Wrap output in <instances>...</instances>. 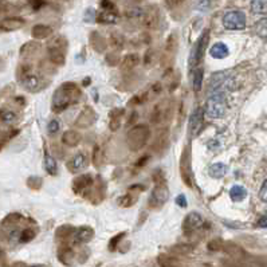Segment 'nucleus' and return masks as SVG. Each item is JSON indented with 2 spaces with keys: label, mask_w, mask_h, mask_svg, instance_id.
<instances>
[{
  "label": "nucleus",
  "mask_w": 267,
  "mask_h": 267,
  "mask_svg": "<svg viewBox=\"0 0 267 267\" xmlns=\"http://www.w3.org/2000/svg\"><path fill=\"white\" fill-rule=\"evenodd\" d=\"M203 115H204V109H201L199 106L192 110L191 117H190V125H188L191 137H196L201 132V129H203Z\"/></svg>",
  "instance_id": "11"
},
{
  "label": "nucleus",
  "mask_w": 267,
  "mask_h": 267,
  "mask_svg": "<svg viewBox=\"0 0 267 267\" xmlns=\"http://www.w3.org/2000/svg\"><path fill=\"white\" fill-rule=\"evenodd\" d=\"M139 63L140 57L137 54H128V55L122 58V61H121V70H122V72H130V70L134 69Z\"/></svg>",
  "instance_id": "24"
},
{
  "label": "nucleus",
  "mask_w": 267,
  "mask_h": 267,
  "mask_svg": "<svg viewBox=\"0 0 267 267\" xmlns=\"http://www.w3.org/2000/svg\"><path fill=\"white\" fill-rule=\"evenodd\" d=\"M81 98V91L74 82H65L58 87L53 96V110L55 113H61L73 104L78 102Z\"/></svg>",
  "instance_id": "1"
},
{
  "label": "nucleus",
  "mask_w": 267,
  "mask_h": 267,
  "mask_svg": "<svg viewBox=\"0 0 267 267\" xmlns=\"http://www.w3.org/2000/svg\"><path fill=\"white\" fill-rule=\"evenodd\" d=\"M76 227H73V226L70 225H63L57 229L55 235H57L58 239H67L70 238V236H74V235H76Z\"/></svg>",
  "instance_id": "31"
},
{
  "label": "nucleus",
  "mask_w": 267,
  "mask_h": 267,
  "mask_svg": "<svg viewBox=\"0 0 267 267\" xmlns=\"http://www.w3.org/2000/svg\"><path fill=\"white\" fill-rule=\"evenodd\" d=\"M168 112H169V106H167V102L164 101L160 105L154 106L152 112V122L153 124H160L161 121L167 118Z\"/></svg>",
  "instance_id": "18"
},
{
  "label": "nucleus",
  "mask_w": 267,
  "mask_h": 267,
  "mask_svg": "<svg viewBox=\"0 0 267 267\" xmlns=\"http://www.w3.org/2000/svg\"><path fill=\"white\" fill-rule=\"evenodd\" d=\"M227 110L225 94H211L204 104V114L210 118H222Z\"/></svg>",
  "instance_id": "3"
},
{
  "label": "nucleus",
  "mask_w": 267,
  "mask_h": 267,
  "mask_svg": "<svg viewBox=\"0 0 267 267\" xmlns=\"http://www.w3.org/2000/svg\"><path fill=\"white\" fill-rule=\"evenodd\" d=\"M251 11L254 14H267V1L266 0H255L250 3Z\"/></svg>",
  "instance_id": "34"
},
{
  "label": "nucleus",
  "mask_w": 267,
  "mask_h": 267,
  "mask_svg": "<svg viewBox=\"0 0 267 267\" xmlns=\"http://www.w3.org/2000/svg\"><path fill=\"white\" fill-rule=\"evenodd\" d=\"M82 141V136L74 129H70V130H66L62 136V144H65L66 147H70V148H74V147H78L79 143Z\"/></svg>",
  "instance_id": "16"
},
{
  "label": "nucleus",
  "mask_w": 267,
  "mask_h": 267,
  "mask_svg": "<svg viewBox=\"0 0 267 267\" xmlns=\"http://www.w3.org/2000/svg\"><path fill=\"white\" fill-rule=\"evenodd\" d=\"M258 226L262 227V229H267V215L262 216L261 219L258 220Z\"/></svg>",
  "instance_id": "51"
},
{
  "label": "nucleus",
  "mask_w": 267,
  "mask_h": 267,
  "mask_svg": "<svg viewBox=\"0 0 267 267\" xmlns=\"http://www.w3.org/2000/svg\"><path fill=\"white\" fill-rule=\"evenodd\" d=\"M58 255H59V261H61V262L69 265V261H67V259H72V258L74 257V250H73L69 244H62L61 248H59Z\"/></svg>",
  "instance_id": "32"
},
{
  "label": "nucleus",
  "mask_w": 267,
  "mask_h": 267,
  "mask_svg": "<svg viewBox=\"0 0 267 267\" xmlns=\"http://www.w3.org/2000/svg\"><path fill=\"white\" fill-rule=\"evenodd\" d=\"M38 50H39L38 43L27 42L26 44L22 46V48H20V55L23 58L33 57V55H35V54L38 53Z\"/></svg>",
  "instance_id": "29"
},
{
  "label": "nucleus",
  "mask_w": 267,
  "mask_h": 267,
  "mask_svg": "<svg viewBox=\"0 0 267 267\" xmlns=\"http://www.w3.org/2000/svg\"><path fill=\"white\" fill-rule=\"evenodd\" d=\"M44 169L47 171L48 175H53V176H55L58 173L57 161H55V158L47 152H44Z\"/></svg>",
  "instance_id": "28"
},
{
  "label": "nucleus",
  "mask_w": 267,
  "mask_h": 267,
  "mask_svg": "<svg viewBox=\"0 0 267 267\" xmlns=\"http://www.w3.org/2000/svg\"><path fill=\"white\" fill-rule=\"evenodd\" d=\"M26 24V20L23 18H18V16H10V18H4L0 23L1 31H15L19 30Z\"/></svg>",
  "instance_id": "14"
},
{
  "label": "nucleus",
  "mask_w": 267,
  "mask_h": 267,
  "mask_svg": "<svg viewBox=\"0 0 267 267\" xmlns=\"http://www.w3.org/2000/svg\"><path fill=\"white\" fill-rule=\"evenodd\" d=\"M259 197L263 203H267V180L262 184L261 187V191H259Z\"/></svg>",
  "instance_id": "47"
},
{
  "label": "nucleus",
  "mask_w": 267,
  "mask_h": 267,
  "mask_svg": "<svg viewBox=\"0 0 267 267\" xmlns=\"http://www.w3.org/2000/svg\"><path fill=\"white\" fill-rule=\"evenodd\" d=\"M97 119V114L94 110L91 109L90 106H86L85 109L82 110V113L79 114L78 119L76 121V126L79 128H87L93 125V122Z\"/></svg>",
  "instance_id": "13"
},
{
  "label": "nucleus",
  "mask_w": 267,
  "mask_h": 267,
  "mask_svg": "<svg viewBox=\"0 0 267 267\" xmlns=\"http://www.w3.org/2000/svg\"><path fill=\"white\" fill-rule=\"evenodd\" d=\"M124 109H113L109 114V128L112 132H115L121 126V121L124 117Z\"/></svg>",
  "instance_id": "21"
},
{
  "label": "nucleus",
  "mask_w": 267,
  "mask_h": 267,
  "mask_svg": "<svg viewBox=\"0 0 267 267\" xmlns=\"http://www.w3.org/2000/svg\"><path fill=\"white\" fill-rule=\"evenodd\" d=\"M151 137V129L147 125H134L126 133V144L130 151L143 149Z\"/></svg>",
  "instance_id": "2"
},
{
  "label": "nucleus",
  "mask_w": 267,
  "mask_h": 267,
  "mask_svg": "<svg viewBox=\"0 0 267 267\" xmlns=\"http://www.w3.org/2000/svg\"><path fill=\"white\" fill-rule=\"evenodd\" d=\"M124 232H121V234L115 235V236H113V238L110 239L109 242V250L110 251H113V250H115V247H117V244L119 243V240L124 238Z\"/></svg>",
  "instance_id": "44"
},
{
  "label": "nucleus",
  "mask_w": 267,
  "mask_h": 267,
  "mask_svg": "<svg viewBox=\"0 0 267 267\" xmlns=\"http://www.w3.org/2000/svg\"><path fill=\"white\" fill-rule=\"evenodd\" d=\"M33 5H34V10L38 11L39 7H43V5H44V3H43V1H33Z\"/></svg>",
  "instance_id": "53"
},
{
  "label": "nucleus",
  "mask_w": 267,
  "mask_h": 267,
  "mask_svg": "<svg viewBox=\"0 0 267 267\" xmlns=\"http://www.w3.org/2000/svg\"><path fill=\"white\" fill-rule=\"evenodd\" d=\"M20 83L23 86L24 89L27 91H37L40 87V81H39V78L37 76H34V74H29V76H26L24 78L20 79Z\"/></svg>",
  "instance_id": "22"
},
{
  "label": "nucleus",
  "mask_w": 267,
  "mask_h": 267,
  "mask_svg": "<svg viewBox=\"0 0 267 267\" xmlns=\"http://www.w3.org/2000/svg\"><path fill=\"white\" fill-rule=\"evenodd\" d=\"M180 175L183 180L188 187H193V176H192V167H191V151L190 148H184V152L182 153L180 157Z\"/></svg>",
  "instance_id": "9"
},
{
  "label": "nucleus",
  "mask_w": 267,
  "mask_h": 267,
  "mask_svg": "<svg viewBox=\"0 0 267 267\" xmlns=\"http://www.w3.org/2000/svg\"><path fill=\"white\" fill-rule=\"evenodd\" d=\"M254 31L262 39H267V18L258 20L254 26Z\"/></svg>",
  "instance_id": "33"
},
{
  "label": "nucleus",
  "mask_w": 267,
  "mask_h": 267,
  "mask_svg": "<svg viewBox=\"0 0 267 267\" xmlns=\"http://www.w3.org/2000/svg\"><path fill=\"white\" fill-rule=\"evenodd\" d=\"M158 14L156 10H149L147 11V12H144V16H143V26L145 27V29L148 30H153L157 27L158 24Z\"/></svg>",
  "instance_id": "19"
},
{
  "label": "nucleus",
  "mask_w": 267,
  "mask_h": 267,
  "mask_svg": "<svg viewBox=\"0 0 267 267\" xmlns=\"http://www.w3.org/2000/svg\"><path fill=\"white\" fill-rule=\"evenodd\" d=\"M229 197L235 203H240L247 197V191L242 186H234L229 190Z\"/></svg>",
  "instance_id": "26"
},
{
  "label": "nucleus",
  "mask_w": 267,
  "mask_h": 267,
  "mask_svg": "<svg viewBox=\"0 0 267 267\" xmlns=\"http://www.w3.org/2000/svg\"><path fill=\"white\" fill-rule=\"evenodd\" d=\"M148 93H143V94H137V96H134L132 100L129 101V105H141V104H144L145 101L148 100L149 96H147Z\"/></svg>",
  "instance_id": "41"
},
{
  "label": "nucleus",
  "mask_w": 267,
  "mask_h": 267,
  "mask_svg": "<svg viewBox=\"0 0 267 267\" xmlns=\"http://www.w3.org/2000/svg\"><path fill=\"white\" fill-rule=\"evenodd\" d=\"M204 225V219L199 212H190L187 215L184 223H183V231L186 234H192L199 229H201Z\"/></svg>",
  "instance_id": "10"
},
{
  "label": "nucleus",
  "mask_w": 267,
  "mask_h": 267,
  "mask_svg": "<svg viewBox=\"0 0 267 267\" xmlns=\"http://www.w3.org/2000/svg\"><path fill=\"white\" fill-rule=\"evenodd\" d=\"M229 172V165H226L223 162H215L212 164L210 168H208V173H210L211 177L214 179H222L225 177Z\"/></svg>",
  "instance_id": "23"
},
{
  "label": "nucleus",
  "mask_w": 267,
  "mask_h": 267,
  "mask_svg": "<svg viewBox=\"0 0 267 267\" xmlns=\"http://www.w3.org/2000/svg\"><path fill=\"white\" fill-rule=\"evenodd\" d=\"M203 76H204V72L203 69H195L193 74H192V87L195 91H200L203 87Z\"/></svg>",
  "instance_id": "30"
},
{
  "label": "nucleus",
  "mask_w": 267,
  "mask_h": 267,
  "mask_svg": "<svg viewBox=\"0 0 267 267\" xmlns=\"http://www.w3.org/2000/svg\"><path fill=\"white\" fill-rule=\"evenodd\" d=\"M112 40H113V44H114V46L118 44V48L124 47V38H122L121 35H113V37H112Z\"/></svg>",
  "instance_id": "48"
},
{
  "label": "nucleus",
  "mask_w": 267,
  "mask_h": 267,
  "mask_svg": "<svg viewBox=\"0 0 267 267\" xmlns=\"http://www.w3.org/2000/svg\"><path fill=\"white\" fill-rule=\"evenodd\" d=\"M247 18L242 11H229L223 16V26L227 30H243L246 29Z\"/></svg>",
  "instance_id": "8"
},
{
  "label": "nucleus",
  "mask_w": 267,
  "mask_h": 267,
  "mask_svg": "<svg viewBox=\"0 0 267 267\" xmlns=\"http://www.w3.org/2000/svg\"><path fill=\"white\" fill-rule=\"evenodd\" d=\"M97 20L104 24H115L118 22V15L115 14L114 11H102L97 16Z\"/></svg>",
  "instance_id": "27"
},
{
  "label": "nucleus",
  "mask_w": 267,
  "mask_h": 267,
  "mask_svg": "<svg viewBox=\"0 0 267 267\" xmlns=\"http://www.w3.org/2000/svg\"><path fill=\"white\" fill-rule=\"evenodd\" d=\"M22 219H23V216H22V215L14 212V214H10V215H7V216H5L4 220H3V226L16 225V223H19Z\"/></svg>",
  "instance_id": "37"
},
{
  "label": "nucleus",
  "mask_w": 267,
  "mask_h": 267,
  "mask_svg": "<svg viewBox=\"0 0 267 267\" xmlns=\"http://www.w3.org/2000/svg\"><path fill=\"white\" fill-rule=\"evenodd\" d=\"M35 234H37V232L31 229H23V231H20L19 242L20 243H29V242H31V240L35 238Z\"/></svg>",
  "instance_id": "36"
},
{
  "label": "nucleus",
  "mask_w": 267,
  "mask_h": 267,
  "mask_svg": "<svg viewBox=\"0 0 267 267\" xmlns=\"http://www.w3.org/2000/svg\"><path fill=\"white\" fill-rule=\"evenodd\" d=\"M168 199H169V188L167 187V184L156 186L149 195V208H160L167 203Z\"/></svg>",
  "instance_id": "7"
},
{
  "label": "nucleus",
  "mask_w": 267,
  "mask_h": 267,
  "mask_svg": "<svg viewBox=\"0 0 267 267\" xmlns=\"http://www.w3.org/2000/svg\"><path fill=\"white\" fill-rule=\"evenodd\" d=\"M53 34V29L46 24H37L33 27V37L35 39H46Z\"/></svg>",
  "instance_id": "25"
},
{
  "label": "nucleus",
  "mask_w": 267,
  "mask_h": 267,
  "mask_svg": "<svg viewBox=\"0 0 267 267\" xmlns=\"http://www.w3.org/2000/svg\"><path fill=\"white\" fill-rule=\"evenodd\" d=\"M119 205L121 207H130V205L133 204V197L130 196V193H126V195H124L121 199H119Z\"/></svg>",
  "instance_id": "45"
},
{
  "label": "nucleus",
  "mask_w": 267,
  "mask_h": 267,
  "mask_svg": "<svg viewBox=\"0 0 267 267\" xmlns=\"http://www.w3.org/2000/svg\"><path fill=\"white\" fill-rule=\"evenodd\" d=\"M153 182L156 183V186H160V184H165V176L162 173L161 169H156L154 173H153Z\"/></svg>",
  "instance_id": "42"
},
{
  "label": "nucleus",
  "mask_w": 267,
  "mask_h": 267,
  "mask_svg": "<svg viewBox=\"0 0 267 267\" xmlns=\"http://www.w3.org/2000/svg\"><path fill=\"white\" fill-rule=\"evenodd\" d=\"M223 246H225V243L220 239H214L208 243V250L210 251H219V250H223Z\"/></svg>",
  "instance_id": "43"
},
{
  "label": "nucleus",
  "mask_w": 267,
  "mask_h": 267,
  "mask_svg": "<svg viewBox=\"0 0 267 267\" xmlns=\"http://www.w3.org/2000/svg\"><path fill=\"white\" fill-rule=\"evenodd\" d=\"M31 267H46V266H42V265H35V266H31Z\"/></svg>",
  "instance_id": "54"
},
{
  "label": "nucleus",
  "mask_w": 267,
  "mask_h": 267,
  "mask_svg": "<svg viewBox=\"0 0 267 267\" xmlns=\"http://www.w3.org/2000/svg\"><path fill=\"white\" fill-rule=\"evenodd\" d=\"M234 86V79L232 76H229L227 73H215L214 76H211L210 87L208 91L211 94H227Z\"/></svg>",
  "instance_id": "5"
},
{
  "label": "nucleus",
  "mask_w": 267,
  "mask_h": 267,
  "mask_svg": "<svg viewBox=\"0 0 267 267\" xmlns=\"http://www.w3.org/2000/svg\"><path fill=\"white\" fill-rule=\"evenodd\" d=\"M16 121V114L11 110H3L1 112V122L4 125H12Z\"/></svg>",
  "instance_id": "35"
},
{
  "label": "nucleus",
  "mask_w": 267,
  "mask_h": 267,
  "mask_svg": "<svg viewBox=\"0 0 267 267\" xmlns=\"http://www.w3.org/2000/svg\"><path fill=\"white\" fill-rule=\"evenodd\" d=\"M66 51H67V43L66 39L58 35L53 40H50L47 44V53L50 57V61L55 65H65L66 61Z\"/></svg>",
  "instance_id": "4"
},
{
  "label": "nucleus",
  "mask_w": 267,
  "mask_h": 267,
  "mask_svg": "<svg viewBox=\"0 0 267 267\" xmlns=\"http://www.w3.org/2000/svg\"><path fill=\"white\" fill-rule=\"evenodd\" d=\"M59 129H61V124H59V121H58L57 118H53L50 122H48L47 125L48 134L54 136V134H57L58 132H59Z\"/></svg>",
  "instance_id": "40"
},
{
  "label": "nucleus",
  "mask_w": 267,
  "mask_h": 267,
  "mask_svg": "<svg viewBox=\"0 0 267 267\" xmlns=\"http://www.w3.org/2000/svg\"><path fill=\"white\" fill-rule=\"evenodd\" d=\"M42 184H43V180L38 176L29 177V180H27V187L31 188V190H35V191L39 190V188L42 187Z\"/></svg>",
  "instance_id": "39"
},
{
  "label": "nucleus",
  "mask_w": 267,
  "mask_h": 267,
  "mask_svg": "<svg viewBox=\"0 0 267 267\" xmlns=\"http://www.w3.org/2000/svg\"><path fill=\"white\" fill-rule=\"evenodd\" d=\"M93 182L94 180L90 175H82V176L76 177L73 183V191L76 192V195H81L83 192H89Z\"/></svg>",
  "instance_id": "12"
},
{
  "label": "nucleus",
  "mask_w": 267,
  "mask_h": 267,
  "mask_svg": "<svg viewBox=\"0 0 267 267\" xmlns=\"http://www.w3.org/2000/svg\"><path fill=\"white\" fill-rule=\"evenodd\" d=\"M67 169L73 173L76 172H79L81 169L86 167V154L83 153H76L74 157H72L66 164Z\"/></svg>",
  "instance_id": "15"
},
{
  "label": "nucleus",
  "mask_w": 267,
  "mask_h": 267,
  "mask_svg": "<svg viewBox=\"0 0 267 267\" xmlns=\"http://www.w3.org/2000/svg\"><path fill=\"white\" fill-rule=\"evenodd\" d=\"M101 7L104 11H114V4L112 1H101Z\"/></svg>",
  "instance_id": "50"
},
{
  "label": "nucleus",
  "mask_w": 267,
  "mask_h": 267,
  "mask_svg": "<svg viewBox=\"0 0 267 267\" xmlns=\"http://www.w3.org/2000/svg\"><path fill=\"white\" fill-rule=\"evenodd\" d=\"M176 204L179 207H182V208H186L187 205H188V201H187V196L184 193H180V195L176 196Z\"/></svg>",
  "instance_id": "46"
},
{
  "label": "nucleus",
  "mask_w": 267,
  "mask_h": 267,
  "mask_svg": "<svg viewBox=\"0 0 267 267\" xmlns=\"http://www.w3.org/2000/svg\"><path fill=\"white\" fill-rule=\"evenodd\" d=\"M93 164H94V167H100L102 164V149L100 145H96L93 151Z\"/></svg>",
  "instance_id": "38"
},
{
  "label": "nucleus",
  "mask_w": 267,
  "mask_h": 267,
  "mask_svg": "<svg viewBox=\"0 0 267 267\" xmlns=\"http://www.w3.org/2000/svg\"><path fill=\"white\" fill-rule=\"evenodd\" d=\"M212 4H214L212 1H197V3H196L197 8H199L200 11H207V8L211 7Z\"/></svg>",
  "instance_id": "49"
},
{
  "label": "nucleus",
  "mask_w": 267,
  "mask_h": 267,
  "mask_svg": "<svg viewBox=\"0 0 267 267\" xmlns=\"http://www.w3.org/2000/svg\"><path fill=\"white\" fill-rule=\"evenodd\" d=\"M210 42V30H204L203 34L200 35V38L197 39V42L195 43V46L191 50V55H190V65L192 67H196L201 62V59L204 57L205 50Z\"/></svg>",
  "instance_id": "6"
},
{
  "label": "nucleus",
  "mask_w": 267,
  "mask_h": 267,
  "mask_svg": "<svg viewBox=\"0 0 267 267\" xmlns=\"http://www.w3.org/2000/svg\"><path fill=\"white\" fill-rule=\"evenodd\" d=\"M93 236H94V231L89 226H82L79 229H76V235H74L76 242L78 243H89Z\"/></svg>",
  "instance_id": "17"
},
{
  "label": "nucleus",
  "mask_w": 267,
  "mask_h": 267,
  "mask_svg": "<svg viewBox=\"0 0 267 267\" xmlns=\"http://www.w3.org/2000/svg\"><path fill=\"white\" fill-rule=\"evenodd\" d=\"M229 54V46L223 42L215 43L214 46L210 48V55L215 59H223Z\"/></svg>",
  "instance_id": "20"
},
{
  "label": "nucleus",
  "mask_w": 267,
  "mask_h": 267,
  "mask_svg": "<svg viewBox=\"0 0 267 267\" xmlns=\"http://www.w3.org/2000/svg\"><path fill=\"white\" fill-rule=\"evenodd\" d=\"M148 160H149L148 156H143V157L140 158V161H137L136 165H137V167H143V165H145V164L148 162Z\"/></svg>",
  "instance_id": "52"
}]
</instances>
